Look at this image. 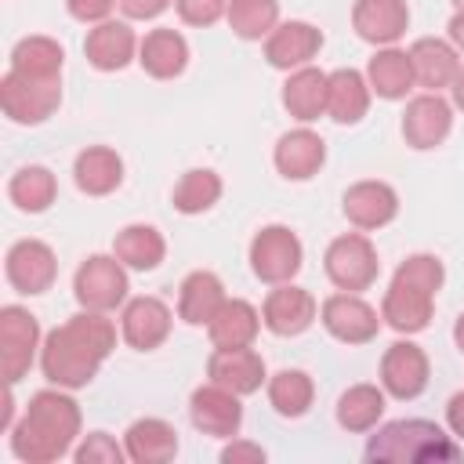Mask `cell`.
<instances>
[{
  "instance_id": "6da1fadb",
  "label": "cell",
  "mask_w": 464,
  "mask_h": 464,
  "mask_svg": "<svg viewBox=\"0 0 464 464\" xmlns=\"http://www.w3.org/2000/svg\"><path fill=\"white\" fill-rule=\"evenodd\" d=\"M116 348V326L105 319V312H76L62 326H54L40 344V370L54 388L76 392L87 388L102 362Z\"/></svg>"
},
{
  "instance_id": "7a4b0ae2",
  "label": "cell",
  "mask_w": 464,
  "mask_h": 464,
  "mask_svg": "<svg viewBox=\"0 0 464 464\" xmlns=\"http://www.w3.org/2000/svg\"><path fill=\"white\" fill-rule=\"evenodd\" d=\"M80 435V406L65 388L36 392L11 424V453L25 464H51L72 450Z\"/></svg>"
},
{
  "instance_id": "3957f363",
  "label": "cell",
  "mask_w": 464,
  "mask_h": 464,
  "mask_svg": "<svg viewBox=\"0 0 464 464\" xmlns=\"http://www.w3.org/2000/svg\"><path fill=\"white\" fill-rule=\"evenodd\" d=\"M460 450L453 446V439L424 417H410V420H392L384 428H377V435H370L366 442V460H395V464H439V460H457Z\"/></svg>"
},
{
  "instance_id": "277c9868",
  "label": "cell",
  "mask_w": 464,
  "mask_h": 464,
  "mask_svg": "<svg viewBox=\"0 0 464 464\" xmlns=\"http://www.w3.org/2000/svg\"><path fill=\"white\" fill-rule=\"evenodd\" d=\"M62 105V76H25L7 69L0 80V109L11 123H44Z\"/></svg>"
},
{
  "instance_id": "5b68a950",
  "label": "cell",
  "mask_w": 464,
  "mask_h": 464,
  "mask_svg": "<svg viewBox=\"0 0 464 464\" xmlns=\"http://www.w3.org/2000/svg\"><path fill=\"white\" fill-rule=\"evenodd\" d=\"M323 268H326V276H330V283H334L337 290L359 294V290H370V286L377 283L381 261H377L373 243H370L362 232H348V236H337V239L326 246Z\"/></svg>"
},
{
  "instance_id": "8992f818",
  "label": "cell",
  "mask_w": 464,
  "mask_h": 464,
  "mask_svg": "<svg viewBox=\"0 0 464 464\" xmlns=\"http://www.w3.org/2000/svg\"><path fill=\"white\" fill-rule=\"evenodd\" d=\"M127 265L112 254H91L76 276H72V294L80 301V308L91 312H112L116 304L127 301Z\"/></svg>"
},
{
  "instance_id": "52a82bcc",
  "label": "cell",
  "mask_w": 464,
  "mask_h": 464,
  "mask_svg": "<svg viewBox=\"0 0 464 464\" xmlns=\"http://www.w3.org/2000/svg\"><path fill=\"white\" fill-rule=\"evenodd\" d=\"M304 250L301 239L286 228V225H265L254 239H250V268L261 283H290L301 272Z\"/></svg>"
},
{
  "instance_id": "ba28073f",
  "label": "cell",
  "mask_w": 464,
  "mask_h": 464,
  "mask_svg": "<svg viewBox=\"0 0 464 464\" xmlns=\"http://www.w3.org/2000/svg\"><path fill=\"white\" fill-rule=\"evenodd\" d=\"M40 348V323L29 308L22 304H4L0 308V366H4V381L18 384Z\"/></svg>"
},
{
  "instance_id": "9c48e42d",
  "label": "cell",
  "mask_w": 464,
  "mask_h": 464,
  "mask_svg": "<svg viewBox=\"0 0 464 464\" xmlns=\"http://www.w3.org/2000/svg\"><path fill=\"white\" fill-rule=\"evenodd\" d=\"M4 272L18 294L33 297V294H44L54 286L58 257L44 239H18V243H11L7 257H4Z\"/></svg>"
},
{
  "instance_id": "30bf717a",
  "label": "cell",
  "mask_w": 464,
  "mask_h": 464,
  "mask_svg": "<svg viewBox=\"0 0 464 464\" xmlns=\"http://www.w3.org/2000/svg\"><path fill=\"white\" fill-rule=\"evenodd\" d=\"M319 319L326 326L330 337H337L341 344H370L381 330L377 312L359 297V294H330L319 308Z\"/></svg>"
},
{
  "instance_id": "8fae6325",
  "label": "cell",
  "mask_w": 464,
  "mask_h": 464,
  "mask_svg": "<svg viewBox=\"0 0 464 464\" xmlns=\"http://www.w3.org/2000/svg\"><path fill=\"white\" fill-rule=\"evenodd\" d=\"M319 315V304L308 290L294 286V283H279L276 290H268L265 304H261V323L276 334V337H297L304 334Z\"/></svg>"
},
{
  "instance_id": "7c38bea8",
  "label": "cell",
  "mask_w": 464,
  "mask_h": 464,
  "mask_svg": "<svg viewBox=\"0 0 464 464\" xmlns=\"http://www.w3.org/2000/svg\"><path fill=\"white\" fill-rule=\"evenodd\" d=\"M381 388L392 399H417L428 388V355L413 341H395L381 359Z\"/></svg>"
},
{
  "instance_id": "4fadbf2b",
  "label": "cell",
  "mask_w": 464,
  "mask_h": 464,
  "mask_svg": "<svg viewBox=\"0 0 464 464\" xmlns=\"http://www.w3.org/2000/svg\"><path fill=\"white\" fill-rule=\"evenodd\" d=\"M188 417L192 424L203 431V435H214V439H232L243 424V406H239V395L221 388V384H203L192 392L188 399Z\"/></svg>"
},
{
  "instance_id": "5bb4252c",
  "label": "cell",
  "mask_w": 464,
  "mask_h": 464,
  "mask_svg": "<svg viewBox=\"0 0 464 464\" xmlns=\"http://www.w3.org/2000/svg\"><path fill=\"white\" fill-rule=\"evenodd\" d=\"M450 127H453V109L435 91L431 94H417L402 112V138H406L410 149H420V152L442 145Z\"/></svg>"
},
{
  "instance_id": "9a60e30c",
  "label": "cell",
  "mask_w": 464,
  "mask_h": 464,
  "mask_svg": "<svg viewBox=\"0 0 464 464\" xmlns=\"http://www.w3.org/2000/svg\"><path fill=\"white\" fill-rule=\"evenodd\" d=\"M341 210H344V218L355 228L373 232V228H384L388 221H395V214H399V192L388 181H355L344 192Z\"/></svg>"
},
{
  "instance_id": "2e32d148",
  "label": "cell",
  "mask_w": 464,
  "mask_h": 464,
  "mask_svg": "<svg viewBox=\"0 0 464 464\" xmlns=\"http://www.w3.org/2000/svg\"><path fill=\"white\" fill-rule=\"evenodd\" d=\"M170 308L160 301V297H134L123 304V315H120V330H123V341L138 352H152L160 348L167 337H170Z\"/></svg>"
},
{
  "instance_id": "e0dca14e",
  "label": "cell",
  "mask_w": 464,
  "mask_h": 464,
  "mask_svg": "<svg viewBox=\"0 0 464 464\" xmlns=\"http://www.w3.org/2000/svg\"><path fill=\"white\" fill-rule=\"evenodd\" d=\"M410 25V7L406 0H355L352 7V29L359 40L392 47Z\"/></svg>"
},
{
  "instance_id": "ac0fdd59",
  "label": "cell",
  "mask_w": 464,
  "mask_h": 464,
  "mask_svg": "<svg viewBox=\"0 0 464 464\" xmlns=\"http://www.w3.org/2000/svg\"><path fill=\"white\" fill-rule=\"evenodd\" d=\"M323 47V33L308 22H283L265 36V58L272 69H304Z\"/></svg>"
},
{
  "instance_id": "d6986e66",
  "label": "cell",
  "mask_w": 464,
  "mask_h": 464,
  "mask_svg": "<svg viewBox=\"0 0 464 464\" xmlns=\"http://www.w3.org/2000/svg\"><path fill=\"white\" fill-rule=\"evenodd\" d=\"M207 377L236 395H254L265 384V359L254 348H214L207 359Z\"/></svg>"
},
{
  "instance_id": "ffe728a7",
  "label": "cell",
  "mask_w": 464,
  "mask_h": 464,
  "mask_svg": "<svg viewBox=\"0 0 464 464\" xmlns=\"http://www.w3.org/2000/svg\"><path fill=\"white\" fill-rule=\"evenodd\" d=\"M276 170L286 178V181H308L319 174V167L326 163V141L308 130V127H297V130H286L279 141H276Z\"/></svg>"
},
{
  "instance_id": "44dd1931",
  "label": "cell",
  "mask_w": 464,
  "mask_h": 464,
  "mask_svg": "<svg viewBox=\"0 0 464 464\" xmlns=\"http://www.w3.org/2000/svg\"><path fill=\"white\" fill-rule=\"evenodd\" d=\"M431 312H435V294L413 283H402V279H392L381 301V319L399 334H420L431 323Z\"/></svg>"
},
{
  "instance_id": "7402d4cb",
  "label": "cell",
  "mask_w": 464,
  "mask_h": 464,
  "mask_svg": "<svg viewBox=\"0 0 464 464\" xmlns=\"http://www.w3.org/2000/svg\"><path fill=\"white\" fill-rule=\"evenodd\" d=\"M134 51H138L134 29L127 22H112V18L98 22L87 33V40H83V54H87V62L98 72H120V69H127L130 58H134Z\"/></svg>"
},
{
  "instance_id": "603a6c76",
  "label": "cell",
  "mask_w": 464,
  "mask_h": 464,
  "mask_svg": "<svg viewBox=\"0 0 464 464\" xmlns=\"http://www.w3.org/2000/svg\"><path fill=\"white\" fill-rule=\"evenodd\" d=\"M261 330V312L243 297H225V304L207 323L214 348H250Z\"/></svg>"
},
{
  "instance_id": "cb8c5ba5",
  "label": "cell",
  "mask_w": 464,
  "mask_h": 464,
  "mask_svg": "<svg viewBox=\"0 0 464 464\" xmlns=\"http://www.w3.org/2000/svg\"><path fill=\"white\" fill-rule=\"evenodd\" d=\"M72 181L83 196H109L123 185V160L109 145H87L72 163Z\"/></svg>"
},
{
  "instance_id": "d4e9b609",
  "label": "cell",
  "mask_w": 464,
  "mask_h": 464,
  "mask_svg": "<svg viewBox=\"0 0 464 464\" xmlns=\"http://www.w3.org/2000/svg\"><path fill=\"white\" fill-rule=\"evenodd\" d=\"M138 62L152 80H174L188 65V44L178 29H152L138 44Z\"/></svg>"
},
{
  "instance_id": "484cf974",
  "label": "cell",
  "mask_w": 464,
  "mask_h": 464,
  "mask_svg": "<svg viewBox=\"0 0 464 464\" xmlns=\"http://www.w3.org/2000/svg\"><path fill=\"white\" fill-rule=\"evenodd\" d=\"M410 62H413V80L435 94H439V87H450L453 76L460 72L457 47L446 40H435V36H420L410 47Z\"/></svg>"
},
{
  "instance_id": "4316f807",
  "label": "cell",
  "mask_w": 464,
  "mask_h": 464,
  "mask_svg": "<svg viewBox=\"0 0 464 464\" xmlns=\"http://www.w3.org/2000/svg\"><path fill=\"white\" fill-rule=\"evenodd\" d=\"M326 94H330V72L312 69V65L294 69L290 80L283 83V105L301 123H312L326 112Z\"/></svg>"
},
{
  "instance_id": "83f0119b",
  "label": "cell",
  "mask_w": 464,
  "mask_h": 464,
  "mask_svg": "<svg viewBox=\"0 0 464 464\" xmlns=\"http://www.w3.org/2000/svg\"><path fill=\"white\" fill-rule=\"evenodd\" d=\"M123 450L134 464H167L178 453V431L160 417H141L127 428Z\"/></svg>"
},
{
  "instance_id": "f1b7e54d",
  "label": "cell",
  "mask_w": 464,
  "mask_h": 464,
  "mask_svg": "<svg viewBox=\"0 0 464 464\" xmlns=\"http://www.w3.org/2000/svg\"><path fill=\"white\" fill-rule=\"evenodd\" d=\"M225 304V286L214 272L207 268H196L181 279V290H178V315L188 323V326H207L214 319V312Z\"/></svg>"
},
{
  "instance_id": "f546056e",
  "label": "cell",
  "mask_w": 464,
  "mask_h": 464,
  "mask_svg": "<svg viewBox=\"0 0 464 464\" xmlns=\"http://www.w3.org/2000/svg\"><path fill=\"white\" fill-rule=\"evenodd\" d=\"M366 83L377 98L384 102H399L406 98V91L417 83L413 80V62H410V51H399V47H381L370 65H366Z\"/></svg>"
},
{
  "instance_id": "4dcf8cb0",
  "label": "cell",
  "mask_w": 464,
  "mask_h": 464,
  "mask_svg": "<svg viewBox=\"0 0 464 464\" xmlns=\"http://www.w3.org/2000/svg\"><path fill=\"white\" fill-rule=\"evenodd\" d=\"M370 109V83L359 69H334L330 72V94L326 112L337 123H359Z\"/></svg>"
},
{
  "instance_id": "1f68e13d",
  "label": "cell",
  "mask_w": 464,
  "mask_h": 464,
  "mask_svg": "<svg viewBox=\"0 0 464 464\" xmlns=\"http://www.w3.org/2000/svg\"><path fill=\"white\" fill-rule=\"evenodd\" d=\"M112 254L134 272H152V268H160V261L167 254V243H163L160 228H152V225H127V228L116 232Z\"/></svg>"
},
{
  "instance_id": "d6a6232c",
  "label": "cell",
  "mask_w": 464,
  "mask_h": 464,
  "mask_svg": "<svg viewBox=\"0 0 464 464\" xmlns=\"http://www.w3.org/2000/svg\"><path fill=\"white\" fill-rule=\"evenodd\" d=\"M7 196H11V203H14L18 210H25V214H44V210L54 203V196H58V181H54V174H51L47 167L33 163V167H22V170L11 174Z\"/></svg>"
},
{
  "instance_id": "836d02e7",
  "label": "cell",
  "mask_w": 464,
  "mask_h": 464,
  "mask_svg": "<svg viewBox=\"0 0 464 464\" xmlns=\"http://www.w3.org/2000/svg\"><path fill=\"white\" fill-rule=\"evenodd\" d=\"M384 413V388L377 384H352L337 399V424L344 431H370Z\"/></svg>"
},
{
  "instance_id": "e575fe53",
  "label": "cell",
  "mask_w": 464,
  "mask_h": 464,
  "mask_svg": "<svg viewBox=\"0 0 464 464\" xmlns=\"http://www.w3.org/2000/svg\"><path fill=\"white\" fill-rule=\"evenodd\" d=\"M65 51L51 36H22L11 51V69L25 76H62Z\"/></svg>"
},
{
  "instance_id": "d590c367",
  "label": "cell",
  "mask_w": 464,
  "mask_h": 464,
  "mask_svg": "<svg viewBox=\"0 0 464 464\" xmlns=\"http://www.w3.org/2000/svg\"><path fill=\"white\" fill-rule=\"evenodd\" d=\"M315 399V384L304 370H279L268 381V402L279 417H304L312 410Z\"/></svg>"
},
{
  "instance_id": "8d00e7d4",
  "label": "cell",
  "mask_w": 464,
  "mask_h": 464,
  "mask_svg": "<svg viewBox=\"0 0 464 464\" xmlns=\"http://www.w3.org/2000/svg\"><path fill=\"white\" fill-rule=\"evenodd\" d=\"M225 18L239 40H261L279 25V0H228Z\"/></svg>"
},
{
  "instance_id": "74e56055",
  "label": "cell",
  "mask_w": 464,
  "mask_h": 464,
  "mask_svg": "<svg viewBox=\"0 0 464 464\" xmlns=\"http://www.w3.org/2000/svg\"><path fill=\"white\" fill-rule=\"evenodd\" d=\"M221 178L214 174V170H207V167H196V170H185L181 174V181L174 185V210H181V214H203V210H210L218 199H221Z\"/></svg>"
},
{
  "instance_id": "f35d334b",
  "label": "cell",
  "mask_w": 464,
  "mask_h": 464,
  "mask_svg": "<svg viewBox=\"0 0 464 464\" xmlns=\"http://www.w3.org/2000/svg\"><path fill=\"white\" fill-rule=\"evenodd\" d=\"M392 279H402V283H413V286H420L428 294H439L442 290V279H446V268H442V261L435 254H410L395 268Z\"/></svg>"
},
{
  "instance_id": "ab89813d",
  "label": "cell",
  "mask_w": 464,
  "mask_h": 464,
  "mask_svg": "<svg viewBox=\"0 0 464 464\" xmlns=\"http://www.w3.org/2000/svg\"><path fill=\"white\" fill-rule=\"evenodd\" d=\"M72 457H76L80 464H120V460L127 457V450H123L112 435L91 431V435H83V442L72 450Z\"/></svg>"
},
{
  "instance_id": "60d3db41",
  "label": "cell",
  "mask_w": 464,
  "mask_h": 464,
  "mask_svg": "<svg viewBox=\"0 0 464 464\" xmlns=\"http://www.w3.org/2000/svg\"><path fill=\"white\" fill-rule=\"evenodd\" d=\"M174 7L185 25H214L228 14V0H174Z\"/></svg>"
},
{
  "instance_id": "b9f144b4",
  "label": "cell",
  "mask_w": 464,
  "mask_h": 464,
  "mask_svg": "<svg viewBox=\"0 0 464 464\" xmlns=\"http://www.w3.org/2000/svg\"><path fill=\"white\" fill-rule=\"evenodd\" d=\"M65 7H69V14L76 18V22H105L109 18V11L116 7V0H65Z\"/></svg>"
},
{
  "instance_id": "7bdbcfd3",
  "label": "cell",
  "mask_w": 464,
  "mask_h": 464,
  "mask_svg": "<svg viewBox=\"0 0 464 464\" xmlns=\"http://www.w3.org/2000/svg\"><path fill=\"white\" fill-rule=\"evenodd\" d=\"M265 457H268V453H265L257 442H243V439H232V442L221 450V460H225V464H243V460H246V464H261Z\"/></svg>"
},
{
  "instance_id": "ee69618b",
  "label": "cell",
  "mask_w": 464,
  "mask_h": 464,
  "mask_svg": "<svg viewBox=\"0 0 464 464\" xmlns=\"http://www.w3.org/2000/svg\"><path fill=\"white\" fill-rule=\"evenodd\" d=\"M116 4H120V11H123L127 18H138V22L160 18V14L170 7V0H116Z\"/></svg>"
},
{
  "instance_id": "f6af8a7d",
  "label": "cell",
  "mask_w": 464,
  "mask_h": 464,
  "mask_svg": "<svg viewBox=\"0 0 464 464\" xmlns=\"http://www.w3.org/2000/svg\"><path fill=\"white\" fill-rule=\"evenodd\" d=\"M446 424H450V431L457 439H464V392L450 395V402H446Z\"/></svg>"
},
{
  "instance_id": "bcb514c9",
  "label": "cell",
  "mask_w": 464,
  "mask_h": 464,
  "mask_svg": "<svg viewBox=\"0 0 464 464\" xmlns=\"http://www.w3.org/2000/svg\"><path fill=\"white\" fill-rule=\"evenodd\" d=\"M450 44H453L457 51H464V7L450 18Z\"/></svg>"
},
{
  "instance_id": "7dc6e473",
  "label": "cell",
  "mask_w": 464,
  "mask_h": 464,
  "mask_svg": "<svg viewBox=\"0 0 464 464\" xmlns=\"http://www.w3.org/2000/svg\"><path fill=\"white\" fill-rule=\"evenodd\" d=\"M450 91H453V105H457V109H464V65H460V72L453 76Z\"/></svg>"
},
{
  "instance_id": "c3c4849f",
  "label": "cell",
  "mask_w": 464,
  "mask_h": 464,
  "mask_svg": "<svg viewBox=\"0 0 464 464\" xmlns=\"http://www.w3.org/2000/svg\"><path fill=\"white\" fill-rule=\"evenodd\" d=\"M453 341H457V348L464 352V312H460L457 323H453Z\"/></svg>"
}]
</instances>
